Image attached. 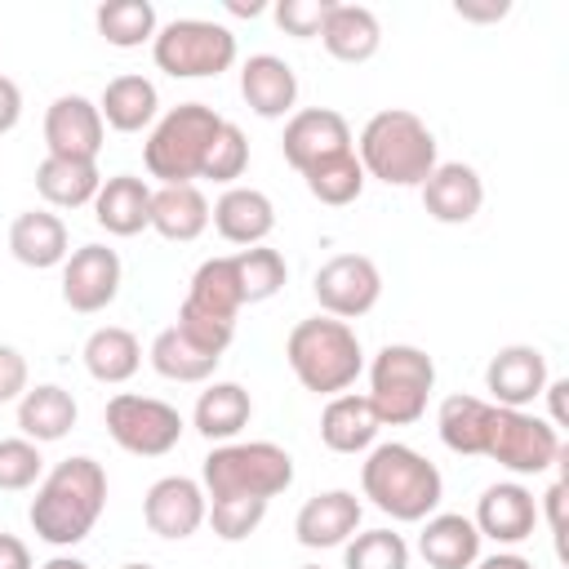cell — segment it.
Masks as SVG:
<instances>
[{"label":"cell","mask_w":569,"mask_h":569,"mask_svg":"<svg viewBox=\"0 0 569 569\" xmlns=\"http://www.w3.org/2000/svg\"><path fill=\"white\" fill-rule=\"evenodd\" d=\"M298 569H325V565H298Z\"/></svg>","instance_id":"9f6ffc18"},{"label":"cell","mask_w":569,"mask_h":569,"mask_svg":"<svg viewBox=\"0 0 569 569\" xmlns=\"http://www.w3.org/2000/svg\"><path fill=\"white\" fill-rule=\"evenodd\" d=\"M360 516H365V502L351 489H325V493H316V498H307L298 507L293 533L311 551L342 547L351 533H360Z\"/></svg>","instance_id":"ac0fdd59"},{"label":"cell","mask_w":569,"mask_h":569,"mask_svg":"<svg viewBox=\"0 0 569 569\" xmlns=\"http://www.w3.org/2000/svg\"><path fill=\"white\" fill-rule=\"evenodd\" d=\"M302 182H307V191H311L320 204L342 209V204L360 200V191H365L369 178H365V169H360V160H356V147H351V151H342V156H329V160L302 169Z\"/></svg>","instance_id":"8d00e7d4"},{"label":"cell","mask_w":569,"mask_h":569,"mask_svg":"<svg viewBox=\"0 0 569 569\" xmlns=\"http://www.w3.org/2000/svg\"><path fill=\"white\" fill-rule=\"evenodd\" d=\"M93 222L107 236H138L151 227V187L138 173H111L102 178L93 196Z\"/></svg>","instance_id":"603a6c76"},{"label":"cell","mask_w":569,"mask_h":569,"mask_svg":"<svg viewBox=\"0 0 569 569\" xmlns=\"http://www.w3.org/2000/svg\"><path fill=\"white\" fill-rule=\"evenodd\" d=\"M342 569H409V542L396 529H365L342 542Z\"/></svg>","instance_id":"f35d334b"},{"label":"cell","mask_w":569,"mask_h":569,"mask_svg":"<svg viewBox=\"0 0 569 569\" xmlns=\"http://www.w3.org/2000/svg\"><path fill=\"white\" fill-rule=\"evenodd\" d=\"M173 329H178L187 342H196L200 351H209V356H222V351L231 347V338H236V320H218V316H204V311H196L191 302H182V307H178V320H173Z\"/></svg>","instance_id":"7bdbcfd3"},{"label":"cell","mask_w":569,"mask_h":569,"mask_svg":"<svg viewBox=\"0 0 569 569\" xmlns=\"http://www.w3.org/2000/svg\"><path fill=\"white\" fill-rule=\"evenodd\" d=\"M378 431H382V422H378L369 396H356V391L329 396V405L320 413V440L333 453H369Z\"/></svg>","instance_id":"484cf974"},{"label":"cell","mask_w":569,"mask_h":569,"mask_svg":"<svg viewBox=\"0 0 569 569\" xmlns=\"http://www.w3.org/2000/svg\"><path fill=\"white\" fill-rule=\"evenodd\" d=\"M565 480H551V489L542 493V507H547V525H551V538H556V556H565Z\"/></svg>","instance_id":"bcb514c9"},{"label":"cell","mask_w":569,"mask_h":569,"mask_svg":"<svg viewBox=\"0 0 569 569\" xmlns=\"http://www.w3.org/2000/svg\"><path fill=\"white\" fill-rule=\"evenodd\" d=\"M551 382V369H547V356L529 342H511V347H498L485 365V391H489V405H502V409H529L542 387Z\"/></svg>","instance_id":"5bb4252c"},{"label":"cell","mask_w":569,"mask_h":569,"mask_svg":"<svg viewBox=\"0 0 569 569\" xmlns=\"http://www.w3.org/2000/svg\"><path fill=\"white\" fill-rule=\"evenodd\" d=\"M293 485V458L276 440H227L213 445L200 467V489L209 502L222 498H262L271 502Z\"/></svg>","instance_id":"8992f818"},{"label":"cell","mask_w":569,"mask_h":569,"mask_svg":"<svg viewBox=\"0 0 569 569\" xmlns=\"http://www.w3.org/2000/svg\"><path fill=\"white\" fill-rule=\"evenodd\" d=\"M120 280H124V267H120V253L107 249V244H80L67 253L62 262V302L80 316H93V311H107L120 293Z\"/></svg>","instance_id":"7c38bea8"},{"label":"cell","mask_w":569,"mask_h":569,"mask_svg":"<svg viewBox=\"0 0 569 569\" xmlns=\"http://www.w3.org/2000/svg\"><path fill=\"white\" fill-rule=\"evenodd\" d=\"M471 525L480 538H493L498 547H520L538 529V498L520 480H498L476 498Z\"/></svg>","instance_id":"e0dca14e"},{"label":"cell","mask_w":569,"mask_h":569,"mask_svg":"<svg viewBox=\"0 0 569 569\" xmlns=\"http://www.w3.org/2000/svg\"><path fill=\"white\" fill-rule=\"evenodd\" d=\"M280 151H284V160L302 173V169H311V164H320V160H329V156L351 151V124H347V116L333 111V107H302V111H293V116L284 120Z\"/></svg>","instance_id":"2e32d148"},{"label":"cell","mask_w":569,"mask_h":569,"mask_svg":"<svg viewBox=\"0 0 569 569\" xmlns=\"http://www.w3.org/2000/svg\"><path fill=\"white\" fill-rule=\"evenodd\" d=\"M240 98L253 116L284 120L293 116V102H298V76L276 53H249L240 67Z\"/></svg>","instance_id":"44dd1931"},{"label":"cell","mask_w":569,"mask_h":569,"mask_svg":"<svg viewBox=\"0 0 569 569\" xmlns=\"http://www.w3.org/2000/svg\"><path fill=\"white\" fill-rule=\"evenodd\" d=\"M31 387V373H27V356L9 342H0V405H18L22 391Z\"/></svg>","instance_id":"f6af8a7d"},{"label":"cell","mask_w":569,"mask_h":569,"mask_svg":"<svg viewBox=\"0 0 569 569\" xmlns=\"http://www.w3.org/2000/svg\"><path fill=\"white\" fill-rule=\"evenodd\" d=\"M311 293H316V302H320L325 316L356 320V316H369L378 307V298H382V271L365 253H333L316 271Z\"/></svg>","instance_id":"8fae6325"},{"label":"cell","mask_w":569,"mask_h":569,"mask_svg":"<svg viewBox=\"0 0 569 569\" xmlns=\"http://www.w3.org/2000/svg\"><path fill=\"white\" fill-rule=\"evenodd\" d=\"M204 516H209V498H204L200 480H191V476H160L142 498L147 529L169 542L191 538L204 525Z\"/></svg>","instance_id":"9a60e30c"},{"label":"cell","mask_w":569,"mask_h":569,"mask_svg":"<svg viewBox=\"0 0 569 569\" xmlns=\"http://www.w3.org/2000/svg\"><path fill=\"white\" fill-rule=\"evenodd\" d=\"M480 533L462 511H431L418 533V556L431 569H471L480 560Z\"/></svg>","instance_id":"cb8c5ba5"},{"label":"cell","mask_w":569,"mask_h":569,"mask_svg":"<svg viewBox=\"0 0 569 569\" xmlns=\"http://www.w3.org/2000/svg\"><path fill=\"white\" fill-rule=\"evenodd\" d=\"M147 360H151V369H156L160 378H169V382H209V378H213V369L222 365V356L200 351V347H196V342H187L173 325H169V329H160V333L151 338Z\"/></svg>","instance_id":"e575fe53"},{"label":"cell","mask_w":569,"mask_h":569,"mask_svg":"<svg viewBox=\"0 0 569 569\" xmlns=\"http://www.w3.org/2000/svg\"><path fill=\"white\" fill-rule=\"evenodd\" d=\"M565 391H569V382H565V378H551V382L542 387V396L551 400V418H547V422H551L556 431L565 427Z\"/></svg>","instance_id":"f907efd6"},{"label":"cell","mask_w":569,"mask_h":569,"mask_svg":"<svg viewBox=\"0 0 569 569\" xmlns=\"http://www.w3.org/2000/svg\"><path fill=\"white\" fill-rule=\"evenodd\" d=\"M360 493L391 520L400 525H422L440 498H445V480H440V467L418 453L413 445H400V440H387V445H373L365 467H360Z\"/></svg>","instance_id":"7a4b0ae2"},{"label":"cell","mask_w":569,"mask_h":569,"mask_svg":"<svg viewBox=\"0 0 569 569\" xmlns=\"http://www.w3.org/2000/svg\"><path fill=\"white\" fill-rule=\"evenodd\" d=\"M93 22H98V36L111 49L151 44L156 31H160V18H156V4L151 0H107V4H98Z\"/></svg>","instance_id":"d590c367"},{"label":"cell","mask_w":569,"mask_h":569,"mask_svg":"<svg viewBox=\"0 0 569 569\" xmlns=\"http://www.w3.org/2000/svg\"><path fill=\"white\" fill-rule=\"evenodd\" d=\"M102 507H107V471L98 458L76 453V458H62L49 476H40L27 520L40 542L76 547L93 533V525L102 520Z\"/></svg>","instance_id":"6da1fadb"},{"label":"cell","mask_w":569,"mask_h":569,"mask_svg":"<svg viewBox=\"0 0 569 569\" xmlns=\"http://www.w3.org/2000/svg\"><path fill=\"white\" fill-rule=\"evenodd\" d=\"M18 120H22V89L9 76H0V133H9Z\"/></svg>","instance_id":"7dc6e473"},{"label":"cell","mask_w":569,"mask_h":569,"mask_svg":"<svg viewBox=\"0 0 569 569\" xmlns=\"http://www.w3.org/2000/svg\"><path fill=\"white\" fill-rule=\"evenodd\" d=\"M471 569H533V560L529 556H520V551H493V556H480Z\"/></svg>","instance_id":"681fc988"},{"label":"cell","mask_w":569,"mask_h":569,"mask_svg":"<svg viewBox=\"0 0 569 569\" xmlns=\"http://www.w3.org/2000/svg\"><path fill=\"white\" fill-rule=\"evenodd\" d=\"M418 191H422V209H427L436 222H445V227L471 222V218L480 213V204H485V182H480V173H476L471 164H462V160L436 164L431 178H427Z\"/></svg>","instance_id":"d6986e66"},{"label":"cell","mask_w":569,"mask_h":569,"mask_svg":"<svg viewBox=\"0 0 569 569\" xmlns=\"http://www.w3.org/2000/svg\"><path fill=\"white\" fill-rule=\"evenodd\" d=\"M76 418H80V405H76V396H71L67 387H58V382H36V387H27L22 400H18V427H22V436L36 440V445L62 440V436L76 427Z\"/></svg>","instance_id":"4316f807"},{"label":"cell","mask_w":569,"mask_h":569,"mask_svg":"<svg viewBox=\"0 0 569 569\" xmlns=\"http://www.w3.org/2000/svg\"><path fill=\"white\" fill-rule=\"evenodd\" d=\"M120 569H156V565H138V560H133V565H120Z\"/></svg>","instance_id":"11a10c76"},{"label":"cell","mask_w":569,"mask_h":569,"mask_svg":"<svg viewBox=\"0 0 569 569\" xmlns=\"http://www.w3.org/2000/svg\"><path fill=\"white\" fill-rule=\"evenodd\" d=\"M9 253H13L22 267H31V271L62 267L67 253H71L67 222H62L53 209H22V213L9 222Z\"/></svg>","instance_id":"7402d4cb"},{"label":"cell","mask_w":569,"mask_h":569,"mask_svg":"<svg viewBox=\"0 0 569 569\" xmlns=\"http://www.w3.org/2000/svg\"><path fill=\"white\" fill-rule=\"evenodd\" d=\"M98 111H102V124L116 129V133H142L160 120V93L147 76L138 71H124L116 80H107L102 98H98Z\"/></svg>","instance_id":"d4e9b609"},{"label":"cell","mask_w":569,"mask_h":569,"mask_svg":"<svg viewBox=\"0 0 569 569\" xmlns=\"http://www.w3.org/2000/svg\"><path fill=\"white\" fill-rule=\"evenodd\" d=\"M182 302H191V307H196V311H204V316L236 320V316H240V307H244V298H240V284H236L231 253H222V258H204V262L196 267L191 289H187V298H182Z\"/></svg>","instance_id":"836d02e7"},{"label":"cell","mask_w":569,"mask_h":569,"mask_svg":"<svg viewBox=\"0 0 569 569\" xmlns=\"http://www.w3.org/2000/svg\"><path fill=\"white\" fill-rule=\"evenodd\" d=\"M40 476H44L40 445L27 440V436H4L0 440V489L4 493H22V489L40 485Z\"/></svg>","instance_id":"ab89813d"},{"label":"cell","mask_w":569,"mask_h":569,"mask_svg":"<svg viewBox=\"0 0 569 569\" xmlns=\"http://www.w3.org/2000/svg\"><path fill=\"white\" fill-rule=\"evenodd\" d=\"M267 516V502L262 498H222V502H209V525L222 542H244Z\"/></svg>","instance_id":"b9f144b4"},{"label":"cell","mask_w":569,"mask_h":569,"mask_svg":"<svg viewBox=\"0 0 569 569\" xmlns=\"http://www.w3.org/2000/svg\"><path fill=\"white\" fill-rule=\"evenodd\" d=\"M40 569H89V565H84L80 556H67V551H58V556H49Z\"/></svg>","instance_id":"db71d44e"},{"label":"cell","mask_w":569,"mask_h":569,"mask_svg":"<svg viewBox=\"0 0 569 569\" xmlns=\"http://www.w3.org/2000/svg\"><path fill=\"white\" fill-rule=\"evenodd\" d=\"M480 458L498 462L511 476H542V471H551L565 458V440H560V431L547 418H538L529 409H502V405H493L489 436H485V453Z\"/></svg>","instance_id":"9c48e42d"},{"label":"cell","mask_w":569,"mask_h":569,"mask_svg":"<svg viewBox=\"0 0 569 569\" xmlns=\"http://www.w3.org/2000/svg\"><path fill=\"white\" fill-rule=\"evenodd\" d=\"M436 391V360L413 342H387L369 360V405L382 427H413Z\"/></svg>","instance_id":"52a82bcc"},{"label":"cell","mask_w":569,"mask_h":569,"mask_svg":"<svg viewBox=\"0 0 569 569\" xmlns=\"http://www.w3.org/2000/svg\"><path fill=\"white\" fill-rule=\"evenodd\" d=\"M204 227H209V200L196 182L151 191V231L156 236H164L173 244H191L196 236H204Z\"/></svg>","instance_id":"f1b7e54d"},{"label":"cell","mask_w":569,"mask_h":569,"mask_svg":"<svg viewBox=\"0 0 569 569\" xmlns=\"http://www.w3.org/2000/svg\"><path fill=\"white\" fill-rule=\"evenodd\" d=\"M102 187V173L93 160H58V156H44L36 164V191L49 209H84L93 204Z\"/></svg>","instance_id":"1f68e13d"},{"label":"cell","mask_w":569,"mask_h":569,"mask_svg":"<svg viewBox=\"0 0 569 569\" xmlns=\"http://www.w3.org/2000/svg\"><path fill=\"white\" fill-rule=\"evenodd\" d=\"M222 116L209 107V102H178L169 107L147 142H142V164L147 173L160 182V187H182V182H196L204 173V160H209V147L213 138L222 133Z\"/></svg>","instance_id":"5b68a950"},{"label":"cell","mask_w":569,"mask_h":569,"mask_svg":"<svg viewBox=\"0 0 569 569\" xmlns=\"http://www.w3.org/2000/svg\"><path fill=\"white\" fill-rule=\"evenodd\" d=\"M320 44L338 62H369L382 44V22L365 4H333L320 27Z\"/></svg>","instance_id":"83f0119b"},{"label":"cell","mask_w":569,"mask_h":569,"mask_svg":"<svg viewBox=\"0 0 569 569\" xmlns=\"http://www.w3.org/2000/svg\"><path fill=\"white\" fill-rule=\"evenodd\" d=\"M227 13H236V18H258V13H267V4H262V0H249V4L227 0Z\"/></svg>","instance_id":"f5cc1de1"},{"label":"cell","mask_w":569,"mask_h":569,"mask_svg":"<svg viewBox=\"0 0 569 569\" xmlns=\"http://www.w3.org/2000/svg\"><path fill=\"white\" fill-rule=\"evenodd\" d=\"M151 58L173 80H209L236 67L240 44H236V31L213 18H173L156 31Z\"/></svg>","instance_id":"ba28073f"},{"label":"cell","mask_w":569,"mask_h":569,"mask_svg":"<svg viewBox=\"0 0 569 569\" xmlns=\"http://www.w3.org/2000/svg\"><path fill=\"white\" fill-rule=\"evenodd\" d=\"M284 360L311 396H342L365 373V347L347 320L311 316L284 338Z\"/></svg>","instance_id":"277c9868"},{"label":"cell","mask_w":569,"mask_h":569,"mask_svg":"<svg viewBox=\"0 0 569 569\" xmlns=\"http://www.w3.org/2000/svg\"><path fill=\"white\" fill-rule=\"evenodd\" d=\"M209 222L227 244L253 249L276 231V204L267 191L258 187H227L213 204H209Z\"/></svg>","instance_id":"ffe728a7"},{"label":"cell","mask_w":569,"mask_h":569,"mask_svg":"<svg viewBox=\"0 0 569 569\" xmlns=\"http://www.w3.org/2000/svg\"><path fill=\"white\" fill-rule=\"evenodd\" d=\"M453 13H458V18H467V22H498V18H507V4H489V9H476V4H458Z\"/></svg>","instance_id":"816d5d0a"},{"label":"cell","mask_w":569,"mask_h":569,"mask_svg":"<svg viewBox=\"0 0 569 569\" xmlns=\"http://www.w3.org/2000/svg\"><path fill=\"white\" fill-rule=\"evenodd\" d=\"M107 142V124H102V111L93 98L84 93H62L49 102L44 111V147L49 156L58 160H93L98 164V151Z\"/></svg>","instance_id":"4fadbf2b"},{"label":"cell","mask_w":569,"mask_h":569,"mask_svg":"<svg viewBox=\"0 0 569 569\" xmlns=\"http://www.w3.org/2000/svg\"><path fill=\"white\" fill-rule=\"evenodd\" d=\"M231 267H236V284H240V298H244V302H267V298H276V293L284 289V280H289L284 258H280L276 249H267V244H253V249L231 253Z\"/></svg>","instance_id":"74e56055"},{"label":"cell","mask_w":569,"mask_h":569,"mask_svg":"<svg viewBox=\"0 0 569 569\" xmlns=\"http://www.w3.org/2000/svg\"><path fill=\"white\" fill-rule=\"evenodd\" d=\"M0 569H36L31 547L18 533H0Z\"/></svg>","instance_id":"c3c4849f"},{"label":"cell","mask_w":569,"mask_h":569,"mask_svg":"<svg viewBox=\"0 0 569 569\" xmlns=\"http://www.w3.org/2000/svg\"><path fill=\"white\" fill-rule=\"evenodd\" d=\"M102 422H107V436L133 458H164L169 449H178L187 431L182 413L169 400L133 396V391H116L102 409Z\"/></svg>","instance_id":"30bf717a"},{"label":"cell","mask_w":569,"mask_h":569,"mask_svg":"<svg viewBox=\"0 0 569 569\" xmlns=\"http://www.w3.org/2000/svg\"><path fill=\"white\" fill-rule=\"evenodd\" d=\"M356 160H360L365 178H378L387 187H422L431 178V169L440 164V151H436V133L427 129V120L418 111L387 107L365 120Z\"/></svg>","instance_id":"3957f363"},{"label":"cell","mask_w":569,"mask_h":569,"mask_svg":"<svg viewBox=\"0 0 569 569\" xmlns=\"http://www.w3.org/2000/svg\"><path fill=\"white\" fill-rule=\"evenodd\" d=\"M489 413L493 405L480 396H445L436 409V431L445 440L449 453L458 458H480L485 453V436H489Z\"/></svg>","instance_id":"d6a6232c"},{"label":"cell","mask_w":569,"mask_h":569,"mask_svg":"<svg viewBox=\"0 0 569 569\" xmlns=\"http://www.w3.org/2000/svg\"><path fill=\"white\" fill-rule=\"evenodd\" d=\"M84 369L93 382H107V387H120L129 382L138 369H142V342L133 329L124 325H102L84 338Z\"/></svg>","instance_id":"4dcf8cb0"},{"label":"cell","mask_w":569,"mask_h":569,"mask_svg":"<svg viewBox=\"0 0 569 569\" xmlns=\"http://www.w3.org/2000/svg\"><path fill=\"white\" fill-rule=\"evenodd\" d=\"M329 9H333V0H280V4L271 9V18H276V27H280L284 36L311 40V36H320Z\"/></svg>","instance_id":"ee69618b"},{"label":"cell","mask_w":569,"mask_h":569,"mask_svg":"<svg viewBox=\"0 0 569 569\" xmlns=\"http://www.w3.org/2000/svg\"><path fill=\"white\" fill-rule=\"evenodd\" d=\"M249 169V138H244V129L240 124H222V133L213 138V147H209V160H204V173L200 178H209V182H222V187H236V178Z\"/></svg>","instance_id":"60d3db41"},{"label":"cell","mask_w":569,"mask_h":569,"mask_svg":"<svg viewBox=\"0 0 569 569\" xmlns=\"http://www.w3.org/2000/svg\"><path fill=\"white\" fill-rule=\"evenodd\" d=\"M253 418V400L240 382H209L191 409V427L209 440V445H227L236 440Z\"/></svg>","instance_id":"f546056e"}]
</instances>
